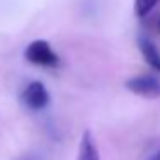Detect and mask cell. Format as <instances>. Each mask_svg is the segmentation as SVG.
<instances>
[{
	"mask_svg": "<svg viewBox=\"0 0 160 160\" xmlns=\"http://www.w3.org/2000/svg\"><path fill=\"white\" fill-rule=\"evenodd\" d=\"M24 57L28 62L35 64L38 67H48V69H53V67L60 66V57L53 52L52 45L45 40H35L31 42L24 50Z\"/></svg>",
	"mask_w": 160,
	"mask_h": 160,
	"instance_id": "cell-1",
	"label": "cell"
},
{
	"mask_svg": "<svg viewBox=\"0 0 160 160\" xmlns=\"http://www.w3.org/2000/svg\"><path fill=\"white\" fill-rule=\"evenodd\" d=\"M126 88L131 93L141 98H148V100L160 97V79L155 74H139V76L131 78L126 81Z\"/></svg>",
	"mask_w": 160,
	"mask_h": 160,
	"instance_id": "cell-2",
	"label": "cell"
},
{
	"mask_svg": "<svg viewBox=\"0 0 160 160\" xmlns=\"http://www.w3.org/2000/svg\"><path fill=\"white\" fill-rule=\"evenodd\" d=\"M21 100L31 110H42L50 103V93L45 88V84L40 81H31L28 86L22 90Z\"/></svg>",
	"mask_w": 160,
	"mask_h": 160,
	"instance_id": "cell-3",
	"label": "cell"
},
{
	"mask_svg": "<svg viewBox=\"0 0 160 160\" xmlns=\"http://www.w3.org/2000/svg\"><path fill=\"white\" fill-rule=\"evenodd\" d=\"M139 52H141L143 59L146 60V64L157 74H160V50L155 47V43L146 38H141L139 40Z\"/></svg>",
	"mask_w": 160,
	"mask_h": 160,
	"instance_id": "cell-4",
	"label": "cell"
},
{
	"mask_svg": "<svg viewBox=\"0 0 160 160\" xmlns=\"http://www.w3.org/2000/svg\"><path fill=\"white\" fill-rule=\"evenodd\" d=\"M78 160H100V153H98L97 143H95V139H93L90 131H84L83 136H81Z\"/></svg>",
	"mask_w": 160,
	"mask_h": 160,
	"instance_id": "cell-5",
	"label": "cell"
},
{
	"mask_svg": "<svg viewBox=\"0 0 160 160\" xmlns=\"http://www.w3.org/2000/svg\"><path fill=\"white\" fill-rule=\"evenodd\" d=\"M160 4V0H134L132 9H134V16L139 19H145L146 16H150V12Z\"/></svg>",
	"mask_w": 160,
	"mask_h": 160,
	"instance_id": "cell-6",
	"label": "cell"
},
{
	"mask_svg": "<svg viewBox=\"0 0 160 160\" xmlns=\"http://www.w3.org/2000/svg\"><path fill=\"white\" fill-rule=\"evenodd\" d=\"M21 160H43V157H40L38 153H31V155H26V157H22Z\"/></svg>",
	"mask_w": 160,
	"mask_h": 160,
	"instance_id": "cell-7",
	"label": "cell"
},
{
	"mask_svg": "<svg viewBox=\"0 0 160 160\" xmlns=\"http://www.w3.org/2000/svg\"><path fill=\"white\" fill-rule=\"evenodd\" d=\"M155 28H157V31H160V18L157 19V22H155Z\"/></svg>",
	"mask_w": 160,
	"mask_h": 160,
	"instance_id": "cell-8",
	"label": "cell"
},
{
	"mask_svg": "<svg viewBox=\"0 0 160 160\" xmlns=\"http://www.w3.org/2000/svg\"><path fill=\"white\" fill-rule=\"evenodd\" d=\"M152 160H160V150H158V152H157L155 153V157H153V158Z\"/></svg>",
	"mask_w": 160,
	"mask_h": 160,
	"instance_id": "cell-9",
	"label": "cell"
}]
</instances>
